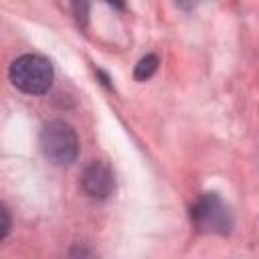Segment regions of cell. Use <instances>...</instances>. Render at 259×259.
Masks as SVG:
<instances>
[{"label": "cell", "instance_id": "obj_3", "mask_svg": "<svg viewBox=\"0 0 259 259\" xmlns=\"http://www.w3.org/2000/svg\"><path fill=\"white\" fill-rule=\"evenodd\" d=\"M192 223L206 233H219L225 235L231 231L233 225V217L229 206L221 200L219 194L214 192H206L202 194L194 206H192Z\"/></svg>", "mask_w": 259, "mask_h": 259}, {"label": "cell", "instance_id": "obj_4", "mask_svg": "<svg viewBox=\"0 0 259 259\" xmlns=\"http://www.w3.org/2000/svg\"><path fill=\"white\" fill-rule=\"evenodd\" d=\"M81 186L85 190L87 196L91 198H107L113 188H115V180H113V172L109 170V166H105L103 162H91L81 176Z\"/></svg>", "mask_w": 259, "mask_h": 259}, {"label": "cell", "instance_id": "obj_2", "mask_svg": "<svg viewBox=\"0 0 259 259\" xmlns=\"http://www.w3.org/2000/svg\"><path fill=\"white\" fill-rule=\"evenodd\" d=\"M38 144H40L45 158L59 166L71 164L79 152V142H77L75 130L61 119H53L42 127Z\"/></svg>", "mask_w": 259, "mask_h": 259}, {"label": "cell", "instance_id": "obj_6", "mask_svg": "<svg viewBox=\"0 0 259 259\" xmlns=\"http://www.w3.org/2000/svg\"><path fill=\"white\" fill-rule=\"evenodd\" d=\"M12 227V219H10V210L6 208V204L0 202V241L10 233Z\"/></svg>", "mask_w": 259, "mask_h": 259}, {"label": "cell", "instance_id": "obj_1", "mask_svg": "<svg viewBox=\"0 0 259 259\" xmlns=\"http://www.w3.org/2000/svg\"><path fill=\"white\" fill-rule=\"evenodd\" d=\"M8 77L18 91L40 95L53 85V65L42 55H22L12 61Z\"/></svg>", "mask_w": 259, "mask_h": 259}, {"label": "cell", "instance_id": "obj_5", "mask_svg": "<svg viewBox=\"0 0 259 259\" xmlns=\"http://www.w3.org/2000/svg\"><path fill=\"white\" fill-rule=\"evenodd\" d=\"M156 69H158V57H156V55H146V57L136 65L134 75H136L138 81H146V79H150V77L154 75Z\"/></svg>", "mask_w": 259, "mask_h": 259}]
</instances>
